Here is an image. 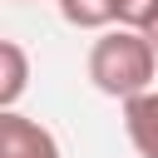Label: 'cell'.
Returning <instances> with one entry per match:
<instances>
[{"mask_svg": "<svg viewBox=\"0 0 158 158\" xmlns=\"http://www.w3.org/2000/svg\"><path fill=\"white\" fill-rule=\"evenodd\" d=\"M153 74H158V49H153V40L143 30L118 25V30L99 35L94 49H89V79H94V89L109 94V99H118V104L133 99V94H143V89H153Z\"/></svg>", "mask_w": 158, "mask_h": 158, "instance_id": "obj_1", "label": "cell"}, {"mask_svg": "<svg viewBox=\"0 0 158 158\" xmlns=\"http://www.w3.org/2000/svg\"><path fill=\"white\" fill-rule=\"evenodd\" d=\"M59 15L74 30H109V25H118L114 20V0H59Z\"/></svg>", "mask_w": 158, "mask_h": 158, "instance_id": "obj_5", "label": "cell"}, {"mask_svg": "<svg viewBox=\"0 0 158 158\" xmlns=\"http://www.w3.org/2000/svg\"><path fill=\"white\" fill-rule=\"evenodd\" d=\"M30 84V59L15 40H0V109H15Z\"/></svg>", "mask_w": 158, "mask_h": 158, "instance_id": "obj_4", "label": "cell"}, {"mask_svg": "<svg viewBox=\"0 0 158 158\" xmlns=\"http://www.w3.org/2000/svg\"><path fill=\"white\" fill-rule=\"evenodd\" d=\"M114 20L128 30H148L158 20V0H114Z\"/></svg>", "mask_w": 158, "mask_h": 158, "instance_id": "obj_6", "label": "cell"}, {"mask_svg": "<svg viewBox=\"0 0 158 158\" xmlns=\"http://www.w3.org/2000/svg\"><path fill=\"white\" fill-rule=\"evenodd\" d=\"M123 133L138 148V158H158V89L123 99Z\"/></svg>", "mask_w": 158, "mask_h": 158, "instance_id": "obj_3", "label": "cell"}, {"mask_svg": "<svg viewBox=\"0 0 158 158\" xmlns=\"http://www.w3.org/2000/svg\"><path fill=\"white\" fill-rule=\"evenodd\" d=\"M0 158H59V138L15 109H0Z\"/></svg>", "mask_w": 158, "mask_h": 158, "instance_id": "obj_2", "label": "cell"}, {"mask_svg": "<svg viewBox=\"0 0 158 158\" xmlns=\"http://www.w3.org/2000/svg\"><path fill=\"white\" fill-rule=\"evenodd\" d=\"M143 35H148V40H153V49H158V20H153V25L143 30Z\"/></svg>", "mask_w": 158, "mask_h": 158, "instance_id": "obj_7", "label": "cell"}]
</instances>
